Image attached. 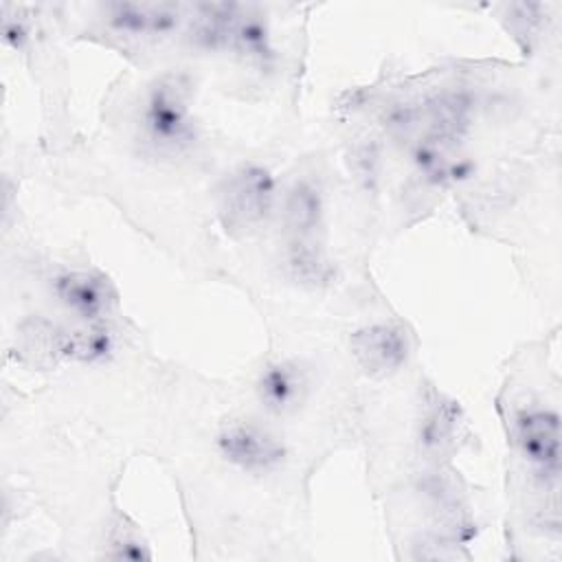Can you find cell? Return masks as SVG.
Segmentation results:
<instances>
[{
	"instance_id": "cell-1",
	"label": "cell",
	"mask_w": 562,
	"mask_h": 562,
	"mask_svg": "<svg viewBox=\"0 0 562 562\" xmlns=\"http://www.w3.org/2000/svg\"><path fill=\"white\" fill-rule=\"evenodd\" d=\"M189 103L191 88L182 77L169 75L156 81L140 108V138L162 154L184 149L195 136Z\"/></svg>"
},
{
	"instance_id": "cell-2",
	"label": "cell",
	"mask_w": 562,
	"mask_h": 562,
	"mask_svg": "<svg viewBox=\"0 0 562 562\" xmlns=\"http://www.w3.org/2000/svg\"><path fill=\"white\" fill-rule=\"evenodd\" d=\"M512 441L527 463L529 474L544 485L558 487L560 479V415L553 408L527 404L514 413Z\"/></svg>"
},
{
	"instance_id": "cell-3",
	"label": "cell",
	"mask_w": 562,
	"mask_h": 562,
	"mask_svg": "<svg viewBox=\"0 0 562 562\" xmlns=\"http://www.w3.org/2000/svg\"><path fill=\"white\" fill-rule=\"evenodd\" d=\"M217 450L226 463L246 474H270L288 457L285 443L252 419H231L217 435Z\"/></svg>"
},
{
	"instance_id": "cell-4",
	"label": "cell",
	"mask_w": 562,
	"mask_h": 562,
	"mask_svg": "<svg viewBox=\"0 0 562 562\" xmlns=\"http://www.w3.org/2000/svg\"><path fill=\"white\" fill-rule=\"evenodd\" d=\"M274 204V182L263 167H241L222 193V217L226 231H252L266 220Z\"/></svg>"
},
{
	"instance_id": "cell-5",
	"label": "cell",
	"mask_w": 562,
	"mask_h": 562,
	"mask_svg": "<svg viewBox=\"0 0 562 562\" xmlns=\"http://www.w3.org/2000/svg\"><path fill=\"white\" fill-rule=\"evenodd\" d=\"M53 294L57 301L86 323H101L114 303L110 285L83 270H61L53 277Z\"/></svg>"
},
{
	"instance_id": "cell-6",
	"label": "cell",
	"mask_w": 562,
	"mask_h": 562,
	"mask_svg": "<svg viewBox=\"0 0 562 562\" xmlns=\"http://www.w3.org/2000/svg\"><path fill=\"white\" fill-rule=\"evenodd\" d=\"M257 397L268 413L285 415L299 408L310 391V373L296 360H277L266 364L257 378Z\"/></svg>"
},
{
	"instance_id": "cell-7",
	"label": "cell",
	"mask_w": 562,
	"mask_h": 562,
	"mask_svg": "<svg viewBox=\"0 0 562 562\" xmlns=\"http://www.w3.org/2000/svg\"><path fill=\"white\" fill-rule=\"evenodd\" d=\"M356 353L371 373L395 371L406 358V336L391 325H373L356 336Z\"/></svg>"
},
{
	"instance_id": "cell-8",
	"label": "cell",
	"mask_w": 562,
	"mask_h": 562,
	"mask_svg": "<svg viewBox=\"0 0 562 562\" xmlns=\"http://www.w3.org/2000/svg\"><path fill=\"white\" fill-rule=\"evenodd\" d=\"M323 222V198L314 182L301 180L290 189L285 200V228L290 241H314V231Z\"/></svg>"
}]
</instances>
